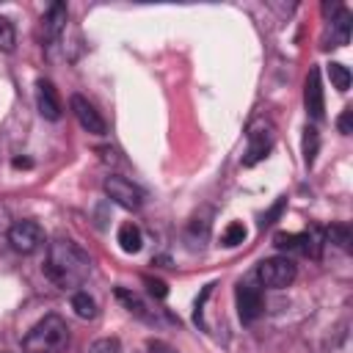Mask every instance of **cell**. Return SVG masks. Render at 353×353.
<instances>
[{"mask_svg":"<svg viewBox=\"0 0 353 353\" xmlns=\"http://www.w3.org/2000/svg\"><path fill=\"white\" fill-rule=\"evenodd\" d=\"M44 273L61 290H72V287H80L85 281V276L91 273V259L74 240L58 237L47 248Z\"/></svg>","mask_w":353,"mask_h":353,"instance_id":"cell-1","label":"cell"},{"mask_svg":"<svg viewBox=\"0 0 353 353\" xmlns=\"http://www.w3.org/2000/svg\"><path fill=\"white\" fill-rule=\"evenodd\" d=\"M69 345V325L58 314L41 317L22 339L25 353H63Z\"/></svg>","mask_w":353,"mask_h":353,"instance_id":"cell-2","label":"cell"},{"mask_svg":"<svg viewBox=\"0 0 353 353\" xmlns=\"http://www.w3.org/2000/svg\"><path fill=\"white\" fill-rule=\"evenodd\" d=\"M256 279L262 287L284 290L295 281V262L290 256H268L256 265Z\"/></svg>","mask_w":353,"mask_h":353,"instance_id":"cell-3","label":"cell"},{"mask_svg":"<svg viewBox=\"0 0 353 353\" xmlns=\"http://www.w3.org/2000/svg\"><path fill=\"white\" fill-rule=\"evenodd\" d=\"M105 193H108V199L110 201H116L119 207H124V210H141V204H143V190L135 185V182H130V179H124V176H119V174H110V176H105Z\"/></svg>","mask_w":353,"mask_h":353,"instance_id":"cell-4","label":"cell"},{"mask_svg":"<svg viewBox=\"0 0 353 353\" xmlns=\"http://www.w3.org/2000/svg\"><path fill=\"white\" fill-rule=\"evenodd\" d=\"M273 138H276V135H273V124H268V121H256V124H251L243 165H256L259 160H265L268 152L273 149Z\"/></svg>","mask_w":353,"mask_h":353,"instance_id":"cell-5","label":"cell"},{"mask_svg":"<svg viewBox=\"0 0 353 353\" xmlns=\"http://www.w3.org/2000/svg\"><path fill=\"white\" fill-rule=\"evenodd\" d=\"M8 243L17 254H33L44 243V232L36 221H14L8 226Z\"/></svg>","mask_w":353,"mask_h":353,"instance_id":"cell-6","label":"cell"},{"mask_svg":"<svg viewBox=\"0 0 353 353\" xmlns=\"http://www.w3.org/2000/svg\"><path fill=\"white\" fill-rule=\"evenodd\" d=\"M69 108H72L77 124H80L85 132H91V135H105V130H108V127H105V119L99 116V110H97L83 94H72Z\"/></svg>","mask_w":353,"mask_h":353,"instance_id":"cell-7","label":"cell"},{"mask_svg":"<svg viewBox=\"0 0 353 353\" xmlns=\"http://www.w3.org/2000/svg\"><path fill=\"white\" fill-rule=\"evenodd\" d=\"M237 314L243 323H254L259 314H262V292L256 287H248V284H240L237 292Z\"/></svg>","mask_w":353,"mask_h":353,"instance_id":"cell-8","label":"cell"},{"mask_svg":"<svg viewBox=\"0 0 353 353\" xmlns=\"http://www.w3.org/2000/svg\"><path fill=\"white\" fill-rule=\"evenodd\" d=\"M36 105H39V113L50 121H58L61 119V97L55 91V85L50 80H39L36 83Z\"/></svg>","mask_w":353,"mask_h":353,"instance_id":"cell-9","label":"cell"},{"mask_svg":"<svg viewBox=\"0 0 353 353\" xmlns=\"http://www.w3.org/2000/svg\"><path fill=\"white\" fill-rule=\"evenodd\" d=\"M303 99H306V113L312 119H323V110H325V102H323V83H320V69H312L309 77H306V91H303Z\"/></svg>","mask_w":353,"mask_h":353,"instance_id":"cell-10","label":"cell"},{"mask_svg":"<svg viewBox=\"0 0 353 353\" xmlns=\"http://www.w3.org/2000/svg\"><path fill=\"white\" fill-rule=\"evenodd\" d=\"M323 245H325V232L320 226H309L306 232L298 234V251L306 254V256H312V259H320Z\"/></svg>","mask_w":353,"mask_h":353,"instance_id":"cell-11","label":"cell"},{"mask_svg":"<svg viewBox=\"0 0 353 353\" xmlns=\"http://www.w3.org/2000/svg\"><path fill=\"white\" fill-rule=\"evenodd\" d=\"M63 25H66V6L63 3H52L50 11L44 14V39L47 41H55L61 36Z\"/></svg>","mask_w":353,"mask_h":353,"instance_id":"cell-12","label":"cell"},{"mask_svg":"<svg viewBox=\"0 0 353 353\" xmlns=\"http://www.w3.org/2000/svg\"><path fill=\"white\" fill-rule=\"evenodd\" d=\"M116 240H119V245H121L124 254H138L141 245H143V234H141V229H138L132 221H127V223L119 226Z\"/></svg>","mask_w":353,"mask_h":353,"instance_id":"cell-13","label":"cell"},{"mask_svg":"<svg viewBox=\"0 0 353 353\" xmlns=\"http://www.w3.org/2000/svg\"><path fill=\"white\" fill-rule=\"evenodd\" d=\"M72 309H74V314L83 317V320H94V317H97V301H94L85 290L72 292Z\"/></svg>","mask_w":353,"mask_h":353,"instance_id":"cell-14","label":"cell"},{"mask_svg":"<svg viewBox=\"0 0 353 353\" xmlns=\"http://www.w3.org/2000/svg\"><path fill=\"white\" fill-rule=\"evenodd\" d=\"M116 298H119V301H121V303L127 306V312H130V314H135V317H141V320H149V323L154 320V317H152V314L146 312L143 301H141V298H138L135 292H130V290L119 287V290H116Z\"/></svg>","mask_w":353,"mask_h":353,"instance_id":"cell-15","label":"cell"},{"mask_svg":"<svg viewBox=\"0 0 353 353\" xmlns=\"http://www.w3.org/2000/svg\"><path fill=\"white\" fill-rule=\"evenodd\" d=\"M325 243H334V245H339L342 251H350V243H353L350 226H347V223H334V226L325 232Z\"/></svg>","mask_w":353,"mask_h":353,"instance_id":"cell-16","label":"cell"},{"mask_svg":"<svg viewBox=\"0 0 353 353\" xmlns=\"http://www.w3.org/2000/svg\"><path fill=\"white\" fill-rule=\"evenodd\" d=\"M317 149H320V135H317L314 127H306V130H303V163H306V165L314 163Z\"/></svg>","mask_w":353,"mask_h":353,"instance_id":"cell-17","label":"cell"},{"mask_svg":"<svg viewBox=\"0 0 353 353\" xmlns=\"http://www.w3.org/2000/svg\"><path fill=\"white\" fill-rule=\"evenodd\" d=\"M243 240H245V226H243L240 221L226 223V229H223V234H221V243H223L226 248H234V245H240Z\"/></svg>","mask_w":353,"mask_h":353,"instance_id":"cell-18","label":"cell"},{"mask_svg":"<svg viewBox=\"0 0 353 353\" xmlns=\"http://www.w3.org/2000/svg\"><path fill=\"white\" fill-rule=\"evenodd\" d=\"M328 77H331L336 91H347L350 88V72H347L345 63H328Z\"/></svg>","mask_w":353,"mask_h":353,"instance_id":"cell-19","label":"cell"},{"mask_svg":"<svg viewBox=\"0 0 353 353\" xmlns=\"http://www.w3.org/2000/svg\"><path fill=\"white\" fill-rule=\"evenodd\" d=\"M14 41H17V33H14V25H11V19L0 17V50H3V52L14 50Z\"/></svg>","mask_w":353,"mask_h":353,"instance_id":"cell-20","label":"cell"},{"mask_svg":"<svg viewBox=\"0 0 353 353\" xmlns=\"http://www.w3.org/2000/svg\"><path fill=\"white\" fill-rule=\"evenodd\" d=\"M88 353H121V342L116 336H102V339L91 342Z\"/></svg>","mask_w":353,"mask_h":353,"instance_id":"cell-21","label":"cell"},{"mask_svg":"<svg viewBox=\"0 0 353 353\" xmlns=\"http://www.w3.org/2000/svg\"><path fill=\"white\" fill-rule=\"evenodd\" d=\"M143 284L149 287V292H152L154 298H165V295H168V287H165V281H160V279L146 276V279H143Z\"/></svg>","mask_w":353,"mask_h":353,"instance_id":"cell-22","label":"cell"},{"mask_svg":"<svg viewBox=\"0 0 353 353\" xmlns=\"http://www.w3.org/2000/svg\"><path fill=\"white\" fill-rule=\"evenodd\" d=\"M336 127H339L342 135H350V132H353V110H350V108L342 110V116L336 119Z\"/></svg>","mask_w":353,"mask_h":353,"instance_id":"cell-23","label":"cell"},{"mask_svg":"<svg viewBox=\"0 0 353 353\" xmlns=\"http://www.w3.org/2000/svg\"><path fill=\"white\" fill-rule=\"evenodd\" d=\"M8 226H11V215H8V207H6V204H0V232H8Z\"/></svg>","mask_w":353,"mask_h":353,"instance_id":"cell-24","label":"cell"},{"mask_svg":"<svg viewBox=\"0 0 353 353\" xmlns=\"http://www.w3.org/2000/svg\"><path fill=\"white\" fill-rule=\"evenodd\" d=\"M14 168H30V160H25V157H17V160H14Z\"/></svg>","mask_w":353,"mask_h":353,"instance_id":"cell-25","label":"cell"}]
</instances>
